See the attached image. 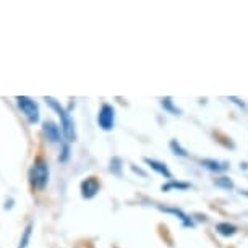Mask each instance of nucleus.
<instances>
[{"mask_svg":"<svg viewBox=\"0 0 248 248\" xmlns=\"http://www.w3.org/2000/svg\"><path fill=\"white\" fill-rule=\"evenodd\" d=\"M132 169H133V172H138V174H140V175H143V177H144V175H146V174H144V172H143L141 169H137V167H135V166L132 167Z\"/></svg>","mask_w":248,"mask_h":248,"instance_id":"17","label":"nucleus"},{"mask_svg":"<svg viewBox=\"0 0 248 248\" xmlns=\"http://www.w3.org/2000/svg\"><path fill=\"white\" fill-rule=\"evenodd\" d=\"M161 211H164V213H170V214H174V216H177L180 219L182 222H184V226H186V227H193L195 224H193V221L186 216V214L182 211V209H177V208H161Z\"/></svg>","mask_w":248,"mask_h":248,"instance_id":"9","label":"nucleus"},{"mask_svg":"<svg viewBox=\"0 0 248 248\" xmlns=\"http://www.w3.org/2000/svg\"><path fill=\"white\" fill-rule=\"evenodd\" d=\"M30 180L34 188H37V190L46 188V185H47V182H49V166L43 161V159H37L34 162V166L31 167Z\"/></svg>","mask_w":248,"mask_h":248,"instance_id":"2","label":"nucleus"},{"mask_svg":"<svg viewBox=\"0 0 248 248\" xmlns=\"http://www.w3.org/2000/svg\"><path fill=\"white\" fill-rule=\"evenodd\" d=\"M169 146H170L172 151H174V154H177V156H182V157L188 156V154H186V151H185V148H182V144L177 141V140H172V141L169 143Z\"/></svg>","mask_w":248,"mask_h":248,"instance_id":"13","label":"nucleus"},{"mask_svg":"<svg viewBox=\"0 0 248 248\" xmlns=\"http://www.w3.org/2000/svg\"><path fill=\"white\" fill-rule=\"evenodd\" d=\"M216 186H221L224 190H232L233 188V182L229 179V177H219V179L214 180Z\"/></svg>","mask_w":248,"mask_h":248,"instance_id":"14","label":"nucleus"},{"mask_svg":"<svg viewBox=\"0 0 248 248\" xmlns=\"http://www.w3.org/2000/svg\"><path fill=\"white\" fill-rule=\"evenodd\" d=\"M99 191V182H97L94 177H90V179L81 182V196L86 200L94 198Z\"/></svg>","mask_w":248,"mask_h":248,"instance_id":"5","label":"nucleus"},{"mask_svg":"<svg viewBox=\"0 0 248 248\" xmlns=\"http://www.w3.org/2000/svg\"><path fill=\"white\" fill-rule=\"evenodd\" d=\"M44 101L57 112L59 119L62 122V133H63V137L67 138V141H75V138H77V135H75V124L70 114L65 110V107L60 104L57 99H54V97H46Z\"/></svg>","mask_w":248,"mask_h":248,"instance_id":"1","label":"nucleus"},{"mask_svg":"<svg viewBox=\"0 0 248 248\" xmlns=\"http://www.w3.org/2000/svg\"><path fill=\"white\" fill-rule=\"evenodd\" d=\"M144 162H146L154 172H157L159 175H162V177H166V179L172 180V174H170V170L167 169L166 164H162V162H159V161H154V159H149V157L144 159Z\"/></svg>","mask_w":248,"mask_h":248,"instance_id":"7","label":"nucleus"},{"mask_svg":"<svg viewBox=\"0 0 248 248\" xmlns=\"http://www.w3.org/2000/svg\"><path fill=\"white\" fill-rule=\"evenodd\" d=\"M31 229H32L31 224L25 229V233H23L21 242H20V247H18V248H26L28 247V242H30V237H31Z\"/></svg>","mask_w":248,"mask_h":248,"instance_id":"15","label":"nucleus"},{"mask_svg":"<svg viewBox=\"0 0 248 248\" xmlns=\"http://www.w3.org/2000/svg\"><path fill=\"white\" fill-rule=\"evenodd\" d=\"M172 188H179V190H186L190 188V184H184V182H175L174 179L169 180L167 185H162V191H169Z\"/></svg>","mask_w":248,"mask_h":248,"instance_id":"12","label":"nucleus"},{"mask_svg":"<svg viewBox=\"0 0 248 248\" xmlns=\"http://www.w3.org/2000/svg\"><path fill=\"white\" fill-rule=\"evenodd\" d=\"M216 232L222 237H233L237 233V227L229 222H219L216 226Z\"/></svg>","mask_w":248,"mask_h":248,"instance_id":"10","label":"nucleus"},{"mask_svg":"<svg viewBox=\"0 0 248 248\" xmlns=\"http://www.w3.org/2000/svg\"><path fill=\"white\" fill-rule=\"evenodd\" d=\"M161 104H162L164 109L169 110L170 114H174V115H180V114H182V110L179 109V107H175V106H174V101H172V97H164Z\"/></svg>","mask_w":248,"mask_h":248,"instance_id":"11","label":"nucleus"},{"mask_svg":"<svg viewBox=\"0 0 248 248\" xmlns=\"http://www.w3.org/2000/svg\"><path fill=\"white\" fill-rule=\"evenodd\" d=\"M97 124L104 132H110L115 124V110L110 104H102L99 114H97Z\"/></svg>","mask_w":248,"mask_h":248,"instance_id":"4","label":"nucleus"},{"mask_svg":"<svg viewBox=\"0 0 248 248\" xmlns=\"http://www.w3.org/2000/svg\"><path fill=\"white\" fill-rule=\"evenodd\" d=\"M242 195H243V196H247V198H248V191H242Z\"/></svg>","mask_w":248,"mask_h":248,"instance_id":"18","label":"nucleus"},{"mask_svg":"<svg viewBox=\"0 0 248 248\" xmlns=\"http://www.w3.org/2000/svg\"><path fill=\"white\" fill-rule=\"evenodd\" d=\"M16 102H18L20 110L25 114V117L31 124H37V122H39V107H37L34 101L30 99L28 96H18Z\"/></svg>","mask_w":248,"mask_h":248,"instance_id":"3","label":"nucleus"},{"mask_svg":"<svg viewBox=\"0 0 248 248\" xmlns=\"http://www.w3.org/2000/svg\"><path fill=\"white\" fill-rule=\"evenodd\" d=\"M44 133L50 143H60L62 141V132L54 122H46L44 124Z\"/></svg>","mask_w":248,"mask_h":248,"instance_id":"6","label":"nucleus"},{"mask_svg":"<svg viewBox=\"0 0 248 248\" xmlns=\"http://www.w3.org/2000/svg\"><path fill=\"white\" fill-rule=\"evenodd\" d=\"M229 99H231L232 102H235L237 106H240V107H243V109H245V102H240V99H237V97H229Z\"/></svg>","mask_w":248,"mask_h":248,"instance_id":"16","label":"nucleus"},{"mask_svg":"<svg viewBox=\"0 0 248 248\" xmlns=\"http://www.w3.org/2000/svg\"><path fill=\"white\" fill-rule=\"evenodd\" d=\"M201 166L211 172H224L229 169L227 162L216 161V159H201Z\"/></svg>","mask_w":248,"mask_h":248,"instance_id":"8","label":"nucleus"}]
</instances>
